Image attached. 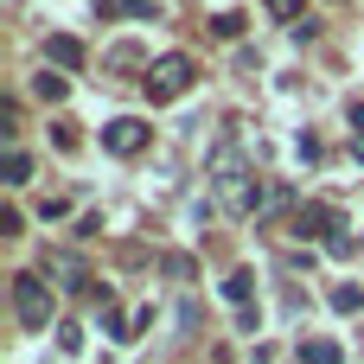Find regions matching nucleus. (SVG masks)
<instances>
[{"label":"nucleus","mask_w":364,"mask_h":364,"mask_svg":"<svg viewBox=\"0 0 364 364\" xmlns=\"http://www.w3.org/2000/svg\"><path fill=\"white\" fill-rule=\"evenodd\" d=\"M192 58L186 51H166V58H154L147 64V77H141V90H147V102H179L186 90H192Z\"/></svg>","instance_id":"1"},{"label":"nucleus","mask_w":364,"mask_h":364,"mask_svg":"<svg viewBox=\"0 0 364 364\" xmlns=\"http://www.w3.org/2000/svg\"><path fill=\"white\" fill-rule=\"evenodd\" d=\"M13 314H19L26 333L51 326V282H38V275H13Z\"/></svg>","instance_id":"2"},{"label":"nucleus","mask_w":364,"mask_h":364,"mask_svg":"<svg viewBox=\"0 0 364 364\" xmlns=\"http://www.w3.org/2000/svg\"><path fill=\"white\" fill-rule=\"evenodd\" d=\"M147 141H154V128H147L141 115H115V122L102 128V147H109V154H122V160H128V154H141Z\"/></svg>","instance_id":"3"},{"label":"nucleus","mask_w":364,"mask_h":364,"mask_svg":"<svg viewBox=\"0 0 364 364\" xmlns=\"http://www.w3.org/2000/svg\"><path fill=\"white\" fill-rule=\"evenodd\" d=\"M294 237L301 243H333L339 237V211L333 205H301L294 211Z\"/></svg>","instance_id":"4"},{"label":"nucleus","mask_w":364,"mask_h":364,"mask_svg":"<svg viewBox=\"0 0 364 364\" xmlns=\"http://www.w3.org/2000/svg\"><path fill=\"white\" fill-rule=\"evenodd\" d=\"M45 275H58V288H83V294L96 288V282L83 275V262H77V256H64V250H58V256H45Z\"/></svg>","instance_id":"5"},{"label":"nucleus","mask_w":364,"mask_h":364,"mask_svg":"<svg viewBox=\"0 0 364 364\" xmlns=\"http://www.w3.org/2000/svg\"><path fill=\"white\" fill-rule=\"evenodd\" d=\"M45 51H51V64H58V70H77V64H83V45H77L70 32H58V38L45 45Z\"/></svg>","instance_id":"6"},{"label":"nucleus","mask_w":364,"mask_h":364,"mask_svg":"<svg viewBox=\"0 0 364 364\" xmlns=\"http://www.w3.org/2000/svg\"><path fill=\"white\" fill-rule=\"evenodd\" d=\"M301 364H346V352H339L333 339H307V346H301Z\"/></svg>","instance_id":"7"},{"label":"nucleus","mask_w":364,"mask_h":364,"mask_svg":"<svg viewBox=\"0 0 364 364\" xmlns=\"http://www.w3.org/2000/svg\"><path fill=\"white\" fill-rule=\"evenodd\" d=\"M64 90H70V77H58V70H38L32 77V96H45V102H64Z\"/></svg>","instance_id":"8"},{"label":"nucleus","mask_w":364,"mask_h":364,"mask_svg":"<svg viewBox=\"0 0 364 364\" xmlns=\"http://www.w3.org/2000/svg\"><path fill=\"white\" fill-rule=\"evenodd\" d=\"M250 294H256V275H250V269H237V275L224 282V301H237V307H250Z\"/></svg>","instance_id":"9"},{"label":"nucleus","mask_w":364,"mask_h":364,"mask_svg":"<svg viewBox=\"0 0 364 364\" xmlns=\"http://www.w3.org/2000/svg\"><path fill=\"white\" fill-rule=\"evenodd\" d=\"M0 173H6V186H26V179H32V160H26L19 147H13V154L0 160Z\"/></svg>","instance_id":"10"},{"label":"nucleus","mask_w":364,"mask_h":364,"mask_svg":"<svg viewBox=\"0 0 364 364\" xmlns=\"http://www.w3.org/2000/svg\"><path fill=\"white\" fill-rule=\"evenodd\" d=\"M269 13H275V19H288L294 32L307 26V0H269Z\"/></svg>","instance_id":"11"},{"label":"nucleus","mask_w":364,"mask_h":364,"mask_svg":"<svg viewBox=\"0 0 364 364\" xmlns=\"http://www.w3.org/2000/svg\"><path fill=\"white\" fill-rule=\"evenodd\" d=\"M358 307H364V288H352V282L333 288V314H358Z\"/></svg>","instance_id":"12"},{"label":"nucleus","mask_w":364,"mask_h":364,"mask_svg":"<svg viewBox=\"0 0 364 364\" xmlns=\"http://www.w3.org/2000/svg\"><path fill=\"white\" fill-rule=\"evenodd\" d=\"M243 26H250L243 13H218V19H211V32H218V38H243Z\"/></svg>","instance_id":"13"},{"label":"nucleus","mask_w":364,"mask_h":364,"mask_svg":"<svg viewBox=\"0 0 364 364\" xmlns=\"http://www.w3.org/2000/svg\"><path fill=\"white\" fill-rule=\"evenodd\" d=\"M51 141H58L64 154H77V141H83V134H77V122H51Z\"/></svg>","instance_id":"14"},{"label":"nucleus","mask_w":364,"mask_h":364,"mask_svg":"<svg viewBox=\"0 0 364 364\" xmlns=\"http://www.w3.org/2000/svg\"><path fill=\"white\" fill-rule=\"evenodd\" d=\"M58 346L64 352H83V326H58Z\"/></svg>","instance_id":"15"},{"label":"nucleus","mask_w":364,"mask_h":364,"mask_svg":"<svg viewBox=\"0 0 364 364\" xmlns=\"http://www.w3.org/2000/svg\"><path fill=\"white\" fill-rule=\"evenodd\" d=\"M352 128H358V134H364V102H352Z\"/></svg>","instance_id":"16"},{"label":"nucleus","mask_w":364,"mask_h":364,"mask_svg":"<svg viewBox=\"0 0 364 364\" xmlns=\"http://www.w3.org/2000/svg\"><path fill=\"white\" fill-rule=\"evenodd\" d=\"M352 154H358V160H364V134H352Z\"/></svg>","instance_id":"17"}]
</instances>
